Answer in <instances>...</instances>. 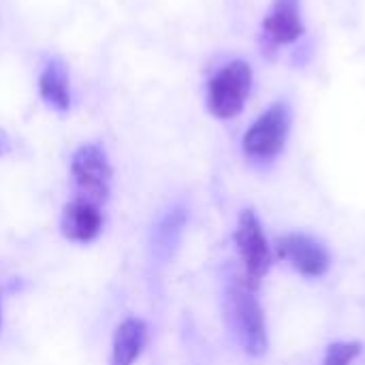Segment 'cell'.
I'll return each mask as SVG.
<instances>
[{"mask_svg":"<svg viewBox=\"0 0 365 365\" xmlns=\"http://www.w3.org/2000/svg\"><path fill=\"white\" fill-rule=\"evenodd\" d=\"M11 150H13V139H11V135H9L4 128H0V156H6Z\"/></svg>","mask_w":365,"mask_h":365,"instance_id":"4fadbf2b","label":"cell"},{"mask_svg":"<svg viewBox=\"0 0 365 365\" xmlns=\"http://www.w3.org/2000/svg\"><path fill=\"white\" fill-rule=\"evenodd\" d=\"M0 323H2V297H0Z\"/></svg>","mask_w":365,"mask_h":365,"instance_id":"5bb4252c","label":"cell"},{"mask_svg":"<svg viewBox=\"0 0 365 365\" xmlns=\"http://www.w3.org/2000/svg\"><path fill=\"white\" fill-rule=\"evenodd\" d=\"M235 246L242 257L248 287H257L272 267V250L261 227V220L252 210H244L235 229Z\"/></svg>","mask_w":365,"mask_h":365,"instance_id":"5b68a950","label":"cell"},{"mask_svg":"<svg viewBox=\"0 0 365 365\" xmlns=\"http://www.w3.org/2000/svg\"><path fill=\"white\" fill-rule=\"evenodd\" d=\"M36 90L43 103L56 113H68L73 107V81L71 68L64 58L47 56L41 62L36 75Z\"/></svg>","mask_w":365,"mask_h":365,"instance_id":"ba28073f","label":"cell"},{"mask_svg":"<svg viewBox=\"0 0 365 365\" xmlns=\"http://www.w3.org/2000/svg\"><path fill=\"white\" fill-rule=\"evenodd\" d=\"M227 319L229 327L240 342V346L252 355L261 357L267 351V323L259 299L244 284H233L227 291Z\"/></svg>","mask_w":365,"mask_h":365,"instance_id":"7a4b0ae2","label":"cell"},{"mask_svg":"<svg viewBox=\"0 0 365 365\" xmlns=\"http://www.w3.org/2000/svg\"><path fill=\"white\" fill-rule=\"evenodd\" d=\"M278 250L284 261L291 263L295 272L306 278H321L327 274L331 265V257L327 248L310 235L304 233H289L280 240Z\"/></svg>","mask_w":365,"mask_h":365,"instance_id":"52a82bcc","label":"cell"},{"mask_svg":"<svg viewBox=\"0 0 365 365\" xmlns=\"http://www.w3.org/2000/svg\"><path fill=\"white\" fill-rule=\"evenodd\" d=\"M103 225H105V218L101 214V207L98 203L90 199L75 197L62 210L60 229H62V235L73 244L94 242L101 235Z\"/></svg>","mask_w":365,"mask_h":365,"instance_id":"9c48e42d","label":"cell"},{"mask_svg":"<svg viewBox=\"0 0 365 365\" xmlns=\"http://www.w3.org/2000/svg\"><path fill=\"white\" fill-rule=\"evenodd\" d=\"M252 90V66L246 60H229L207 79V111L218 120L237 118Z\"/></svg>","mask_w":365,"mask_h":365,"instance_id":"6da1fadb","label":"cell"},{"mask_svg":"<svg viewBox=\"0 0 365 365\" xmlns=\"http://www.w3.org/2000/svg\"><path fill=\"white\" fill-rule=\"evenodd\" d=\"M302 0H274L261 24V51L274 58L278 47L295 43L304 36Z\"/></svg>","mask_w":365,"mask_h":365,"instance_id":"8992f818","label":"cell"},{"mask_svg":"<svg viewBox=\"0 0 365 365\" xmlns=\"http://www.w3.org/2000/svg\"><path fill=\"white\" fill-rule=\"evenodd\" d=\"M71 175L83 199L94 203L107 201L111 192L113 169L107 152L98 143H83L71 156Z\"/></svg>","mask_w":365,"mask_h":365,"instance_id":"277c9868","label":"cell"},{"mask_svg":"<svg viewBox=\"0 0 365 365\" xmlns=\"http://www.w3.org/2000/svg\"><path fill=\"white\" fill-rule=\"evenodd\" d=\"M184 222H186L184 210H173L158 222V227L154 231L156 252H169V248H173V244H178V237L184 229Z\"/></svg>","mask_w":365,"mask_h":365,"instance_id":"8fae6325","label":"cell"},{"mask_svg":"<svg viewBox=\"0 0 365 365\" xmlns=\"http://www.w3.org/2000/svg\"><path fill=\"white\" fill-rule=\"evenodd\" d=\"M145 344H148V325L135 317L124 319L113 334L109 365H133L141 357Z\"/></svg>","mask_w":365,"mask_h":365,"instance_id":"30bf717a","label":"cell"},{"mask_svg":"<svg viewBox=\"0 0 365 365\" xmlns=\"http://www.w3.org/2000/svg\"><path fill=\"white\" fill-rule=\"evenodd\" d=\"M361 353L359 342H334L325 353L323 365H351Z\"/></svg>","mask_w":365,"mask_h":365,"instance_id":"7c38bea8","label":"cell"},{"mask_svg":"<svg viewBox=\"0 0 365 365\" xmlns=\"http://www.w3.org/2000/svg\"><path fill=\"white\" fill-rule=\"evenodd\" d=\"M291 133V109L287 103L278 101L267 107L246 130L242 139V150L250 160L267 163L274 160L287 145Z\"/></svg>","mask_w":365,"mask_h":365,"instance_id":"3957f363","label":"cell"}]
</instances>
